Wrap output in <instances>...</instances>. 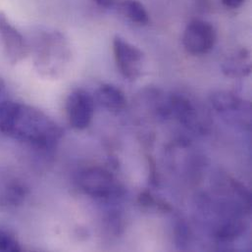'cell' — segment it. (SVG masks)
I'll return each instance as SVG.
<instances>
[{"instance_id": "1", "label": "cell", "mask_w": 252, "mask_h": 252, "mask_svg": "<svg viewBox=\"0 0 252 252\" xmlns=\"http://www.w3.org/2000/svg\"><path fill=\"white\" fill-rule=\"evenodd\" d=\"M0 131L42 150L53 149L62 135L61 128L42 111L12 100L0 101Z\"/></svg>"}, {"instance_id": "2", "label": "cell", "mask_w": 252, "mask_h": 252, "mask_svg": "<svg viewBox=\"0 0 252 252\" xmlns=\"http://www.w3.org/2000/svg\"><path fill=\"white\" fill-rule=\"evenodd\" d=\"M70 58V49L64 35L59 32H44L36 39L34 64L42 75L56 77Z\"/></svg>"}, {"instance_id": "3", "label": "cell", "mask_w": 252, "mask_h": 252, "mask_svg": "<svg viewBox=\"0 0 252 252\" xmlns=\"http://www.w3.org/2000/svg\"><path fill=\"white\" fill-rule=\"evenodd\" d=\"M80 188L85 193L100 200H109L119 193V187L114 176L100 167L88 168L78 178Z\"/></svg>"}, {"instance_id": "4", "label": "cell", "mask_w": 252, "mask_h": 252, "mask_svg": "<svg viewBox=\"0 0 252 252\" xmlns=\"http://www.w3.org/2000/svg\"><path fill=\"white\" fill-rule=\"evenodd\" d=\"M217 33L213 25L207 21L195 19L190 21L183 35L185 49L192 55H204L212 50Z\"/></svg>"}, {"instance_id": "5", "label": "cell", "mask_w": 252, "mask_h": 252, "mask_svg": "<svg viewBox=\"0 0 252 252\" xmlns=\"http://www.w3.org/2000/svg\"><path fill=\"white\" fill-rule=\"evenodd\" d=\"M113 52L120 73L129 81L138 79L144 68V54L136 46L116 35L113 39Z\"/></svg>"}, {"instance_id": "6", "label": "cell", "mask_w": 252, "mask_h": 252, "mask_svg": "<svg viewBox=\"0 0 252 252\" xmlns=\"http://www.w3.org/2000/svg\"><path fill=\"white\" fill-rule=\"evenodd\" d=\"M65 108L69 124L74 128L81 130L91 125L94 114V100L88 92H72L67 97Z\"/></svg>"}, {"instance_id": "7", "label": "cell", "mask_w": 252, "mask_h": 252, "mask_svg": "<svg viewBox=\"0 0 252 252\" xmlns=\"http://www.w3.org/2000/svg\"><path fill=\"white\" fill-rule=\"evenodd\" d=\"M0 40L11 64H18L27 57L29 53L27 40L3 12H0Z\"/></svg>"}, {"instance_id": "8", "label": "cell", "mask_w": 252, "mask_h": 252, "mask_svg": "<svg viewBox=\"0 0 252 252\" xmlns=\"http://www.w3.org/2000/svg\"><path fill=\"white\" fill-rule=\"evenodd\" d=\"M210 101L212 106L220 113L223 114H235L244 113L245 111L251 110V105L242 100L235 94L218 91L210 95Z\"/></svg>"}, {"instance_id": "9", "label": "cell", "mask_w": 252, "mask_h": 252, "mask_svg": "<svg viewBox=\"0 0 252 252\" xmlns=\"http://www.w3.org/2000/svg\"><path fill=\"white\" fill-rule=\"evenodd\" d=\"M98 103L111 112L122 111L126 105L125 94L113 85H102L96 92Z\"/></svg>"}, {"instance_id": "10", "label": "cell", "mask_w": 252, "mask_h": 252, "mask_svg": "<svg viewBox=\"0 0 252 252\" xmlns=\"http://www.w3.org/2000/svg\"><path fill=\"white\" fill-rule=\"evenodd\" d=\"M223 73L233 78L248 76L252 71L250 53L247 50H241L236 55L228 58L222 65Z\"/></svg>"}, {"instance_id": "11", "label": "cell", "mask_w": 252, "mask_h": 252, "mask_svg": "<svg viewBox=\"0 0 252 252\" xmlns=\"http://www.w3.org/2000/svg\"><path fill=\"white\" fill-rule=\"evenodd\" d=\"M117 6L119 12L130 22L140 26H144L149 23V15L143 4L139 1L123 0L120 1Z\"/></svg>"}, {"instance_id": "12", "label": "cell", "mask_w": 252, "mask_h": 252, "mask_svg": "<svg viewBox=\"0 0 252 252\" xmlns=\"http://www.w3.org/2000/svg\"><path fill=\"white\" fill-rule=\"evenodd\" d=\"M244 229L245 226L242 222H239L237 220H230L229 222L219 227L217 231V237L221 241H234L243 234Z\"/></svg>"}, {"instance_id": "13", "label": "cell", "mask_w": 252, "mask_h": 252, "mask_svg": "<svg viewBox=\"0 0 252 252\" xmlns=\"http://www.w3.org/2000/svg\"><path fill=\"white\" fill-rule=\"evenodd\" d=\"M26 195V189L19 184H13L8 187L2 196V202L5 205H15L23 201Z\"/></svg>"}, {"instance_id": "14", "label": "cell", "mask_w": 252, "mask_h": 252, "mask_svg": "<svg viewBox=\"0 0 252 252\" xmlns=\"http://www.w3.org/2000/svg\"><path fill=\"white\" fill-rule=\"evenodd\" d=\"M19 242L9 232L0 228V252H21Z\"/></svg>"}, {"instance_id": "15", "label": "cell", "mask_w": 252, "mask_h": 252, "mask_svg": "<svg viewBox=\"0 0 252 252\" xmlns=\"http://www.w3.org/2000/svg\"><path fill=\"white\" fill-rule=\"evenodd\" d=\"M138 202L142 206H152V205L156 204V200L148 191H143L139 194Z\"/></svg>"}, {"instance_id": "16", "label": "cell", "mask_w": 252, "mask_h": 252, "mask_svg": "<svg viewBox=\"0 0 252 252\" xmlns=\"http://www.w3.org/2000/svg\"><path fill=\"white\" fill-rule=\"evenodd\" d=\"M98 6L103 7V8H109L112 6L117 5L120 0H94Z\"/></svg>"}, {"instance_id": "17", "label": "cell", "mask_w": 252, "mask_h": 252, "mask_svg": "<svg viewBox=\"0 0 252 252\" xmlns=\"http://www.w3.org/2000/svg\"><path fill=\"white\" fill-rule=\"evenodd\" d=\"M222 2L226 7L236 9L241 7L244 4L245 0H222Z\"/></svg>"}, {"instance_id": "18", "label": "cell", "mask_w": 252, "mask_h": 252, "mask_svg": "<svg viewBox=\"0 0 252 252\" xmlns=\"http://www.w3.org/2000/svg\"><path fill=\"white\" fill-rule=\"evenodd\" d=\"M5 93H6V86H5L4 81L0 78V101H2L1 99L4 96Z\"/></svg>"}]
</instances>
